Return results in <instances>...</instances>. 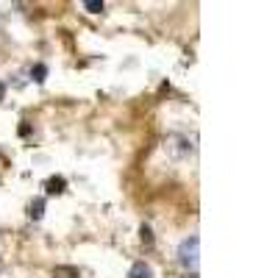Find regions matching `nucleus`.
Instances as JSON below:
<instances>
[{"mask_svg": "<svg viewBox=\"0 0 278 278\" xmlns=\"http://www.w3.org/2000/svg\"><path fill=\"white\" fill-rule=\"evenodd\" d=\"M64 189H67V181H64L61 175H53V178L45 181V192L47 195H61Z\"/></svg>", "mask_w": 278, "mask_h": 278, "instance_id": "nucleus-3", "label": "nucleus"}, {"mask_svg": "<svg viewBox=\"0 0 278 278\" xmlns=\"http://www.w3.org/2000/svg\"><path fill=\"white\" fill-rule=\"evenodd\" d=\"M167 150H170V156H175V159L189 156V153H192V142H189L187 137H170L167 139Z\"/></svg>", "mask_w": 278, "mask_h": 278, "instance_id": "nucleus-2", "label": "nucleus"}, {"mask_svg": "<svg viewBox=\"0 0 278 278\" xmlns=\"http://www.w3.org/2000/svg\"><path fill=\"white\" fill-rule=\"evenodd\" d=\"M84 9H86V11H92V14H100V11L106 9V6H103V0H86Z\"/></svg>", "mask_w": 278, "mask_h": 278, "instance_id": "nucleus-8", "label": "nucleus"}, {"mask_svg": "<svg viewBox=\"0 0 278 278\" xmlns=\"http://www.w3.org/2000/svg\"><path fill=\"white\" fill-rule=\"evenodd\" d=\"M28 134H31V126H25V122H22V126H20V137H28Z\"/></svg>", "mask_w": 278, "mask_h": 278, "instance_id": "nucleus-10", "label": "nucleus"}, {"mask_svg": "<svg viewBox=\"0 0 278 278\" xmlns=\"http://www.w3.org/2000/svg\"><path fill=\"white\" fill-rule=\"evenodd\" d=\"M128 278H153V270H150V264H145V262H137L131 267V273H128Z\"/></svg>", "mask_w": 278, "mask_h": 278, "instance_id": "nucleus-6", "label": "nucleus"}, {"mask_svg": "<svg viewBox=\"0 0 278 278\" xmlns=\"http://www.w3.org/2000/svg\"><path fill=\"white\" fill-rule=\"evenodd\" d=\"M6 98V84H0V100Z\"/></svg>", "mask_w": 278, "mask_h": 278, "instance_id": "nucleus-11", "label": "nucleus"}, {"mask_svg": "<svg viewBox=\"0 0 278 278\" xmlns=\"http://www.w3.org/2000/svg\"><path fill=\"white\" fill-rule=\"evenodd\" d=\"M139 236H142V242H145V245H153V231H150V226H142V228H139Z\"/></svg>", "mask_w": 278, "mask_h": 278, "instance_id": "nucleus-9", "label": "nucleus"}, {"mask_svg": "<svg viewBox=\"0 0 278 278\" xmlns=\"http://www.w3.org/2000/svg\"><path fill=\"white\" fill-rule=\"evenodd\" d=\"M198 256H200V239L192 234V236H187V239L178 245V262H181V267L198 270Z\"/></svg>", "mask_w": 278, "mask_h": 278, "instance_id": "nucleus-1", "label": "nucleus"}, {"mask_svg": "<svg viewBox=\"0 0 278 278\" xmlns=\"http://www.w3.org/2000/svg\"><path fill=\"white\" fill-rule=\"evenodd\" d=\"M31 78L37 81V84H45V78H47V67H45V64H34V67H31Z\"/></svg>", "mask_w": 278, "mask_h": 278, "instance_id": "nucleus-7", "label": "nucleus"}, {"mask_svg": "<svg viewBox=\"0 0 278 278\" xmlns=\"http://www.w3.org/2000/svg\"><path fill=\"white\" fill-rule=\"evenodd\" d=\"M53 278H81V270L73 264H56L53 267Z\"/></svg>", "mask_w": 278, "mask_h": 278, "instance_id": "nucleus-4", "label": "nucleus"}, {"mask_svg": "<svg viewBox=\"0 0 278 278\" xmlns=\"http://www.w3.org/2000/svg\"><path fill=\"white\" fill-rule=\"evenodd\" d=\"M42 214H45V198H34L28 203V217L31 220H42Z\"/></svg>", "mask_w": 278, "mask_h": 278, "instance_id": "nucleus-5", "label": "nucleus"}]
</instances>
